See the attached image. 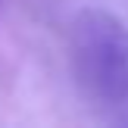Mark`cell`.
<instances>
[{
    "label": "cell",
    "instance_id": "cell-1",
    "mask_svg": "<svg viewBox=\"0 0 128 128\" xmlns=\"http://www.w3.org/2000/svg\"><path fill=\"white\" fill-rule=\"evenodd\" d=\"M72 66L91 100L128 103V28L106 10H81L72 22Z\"/></svg>",
    "mask_w": 128,
    "mask_h": 128
}]
</instances>
